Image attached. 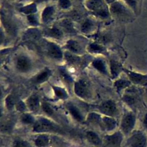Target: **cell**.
Here are the masks:
<instances>
[{"label":"cell","instance_id":"2e32d148","mask_svg":"<svg viewBox=\"0 0 147 147\" xmlns=\"http://www.w3.org/2000/svg\"><path fill=\"white\" fill-rule=\"evenodd\" d=\"M27 105L31 111H38L40 107V102L38 96L36 95H31L27 100Z\"/></svg>","mask_w":147,"mask_h":147},{"label":"cell","instance_id":"e575fe53","mask_svg":"<svg viewBox=\"0 0 147 147\" xmlns=\"http://www.w3.org/2000/svg\"><path fill=\"white\" fill-rule=\"evenodd\" d=\"M100 119V116L95 113H91L90 114L88 117V120L90 122L92 123H97L98 122Z\"/></svg>","mask_w":147,"mask_h":147},{"label":"cell","instance_id":"9a60e30c","mask_svg":"<svg viewBox=\"0 0 147 147\" xmlns=\"http://www.w3.org/2000/svg\"><path fill=\"white\" fill-rule=\"evenodd\" d=\"M51 71L47 68L44 69L39 74H38L36 76H34L33 79V82L34 83L39 84L42 83L48 79L51 75Z\"/></svg>","mask_w":147,"mask_h":147},{"label":"cell","instance_id":"60d3db41","mask_svg":"<svg viewBox=\"0 0 147 147\" xmlns=\"http://www.w3.org/2000/svg\"><path fill=\"white\" fill-rule=\"evenodd\" d=\"M124 100L126 102H127L129 104H133L135 102L134 98L130 95H126L124 97Z\"/></svg>","mask_w":147,"mask_h":147},{"label":"cell","instance_id":"8fae6325","mask_svg":"<svg viewBox=\"0 0 147 147\" xmlns=\"http://www.w3.org/2000/svg\"><path fill=\"white\" fill-rule=\"evenodd\" d=\"M122 141V135L119 133H115L106 137V141L108 145L112 146H119Z\"/></svg>","mask_w":147,"mask_h":147},{"label":"cell","instance_id":"484cf974","mask_svg":"<svg viewBox=\"0 0 147 147\" xmlns=\"http://www.w3.org/2000/svg\"><path fill=\"white\" fill-rule=\"evenodd\" d=\"M88 51L93 53H102L104 51L105 49L103 47L97 43H92L88 47Z\"/></svg>","mask_w":147,"mask_h":147},{"label":"cell","instance_id":"d6a6232c","mask_svg":"<svg viewBox=\"0 0 147 147\" xmlns=\"http://www.w3.org/2000/svg\"><path fill=\"white\" fill-rule=\"evenodd\" d=\"M59 5L63 9H67L71 7V3L70 0H59Z\"/></svg>","mask_w":147,"mask_h":147},{"label":"cell","instance_id":"4fadbf2b","mask_svg":"<svg viewBox=\"0 0 147 147\" xmlns=\"http://www.w3.org/2000/svg\"><path fill=\"white\" fill-rule=\"evenodd\" d=\"M66 47L71 52V53L74 54L80 55L83 52V49L80 44L76 41L70 40L67 41L66 44Z\"/></svg>","mask_w":147,"mask_h":147},{"label":"cell","instance_id":"7bdbcfd3","mask_svg":"<svg viewBox=\"0 0 147 147\" xmlns=\"http://www.w3.org/2000/svg\"><path fill=\"white\" fill-rule=\"evenodd\" d=\"M144 124L145 126L147 128V114L145 117V118H144Z\"/></svg>","mask_w":147,"mask_h":147},{"label":"cell","instance_id":"7a4b0ae2","mask_svg":"<svg viewBox=\"0 0 147 147\" xmlns=\"http://www.w3.org/2000/svg\"><path fill=\"white\" fill-rule=\"evenodd\" d=\"M75 94L83 99H87L91 96V92L88 83L84 80H79L74 85Z\"/></svg>","mask_w":147,"mask_h":147},{"label":"cell","instance_id":"5b68a950","mask_svg":"<svg viewBox=\"0 0 147 147\" xmlns=\"http://www.w3.org/2000/svg\"><path fill=\"white\" fill-rule=\"evenodd\" d=\"M53 129V125L46 119L37 121L33 126V130L36 132H45Z\"/></svg>","mask_w":147,"mask_h":147},{"label":"cell","instance_id":"1f68e13d","mask_svg":"<svg viewBox=\"0 0 147 147\" xmlns=\"http://www.w3.org/2000/svg\"><path fill=\"white\" fill-rule=\"evenodd\" d=\"M21 120L22 121V122H24V123L26 124H29V123H32L34 121V118L33 117L30 115V114H24L22 117H21Z\"/></svg>","mask_w":147,"mask_h":147},{"label":"cell","instance_id":"8d00e7d4","mask_svg":"<svg viewBox=\"0 0 147 147\" xmlns=\"http://www.w3.org/2000/svg\"><path fill=\"white\" fill-rule=\"evenodd\" d=\"M28 21L29 22V23H30L31 25H37L38 24L37 19V18L36 17V16L34 15V14L28 15Z\"/></svg>","mask_w":147,"mask_h":147},{"label":"cell","instance_id":"83f0119b","mask_svg":"<svg viewBox=\"0 0 147 147\" xmlns=\"http://www.w3.org/2000/svg\"><path fill=\"white\" fill-rule=\"evenodd\" d=\"M20 11L26 14H33L37 11V7L34 3H32L21 8Z\"/></svg>","mask_w":147,"mask_h":147},{"label":"cell","instance_id":"ba28073f","mask_svg":"<svg viewBox=\"0 0 147 147\" xmlns=\"http://www.w3.org/2000/svg\"><path fill=\"white\" fill-rule=\"evenodd\" d=\"M146 140L142 133H136L129 139V144L131 147H144Z\"/></svg>","mask_w":147,"mask_h":147},{"label":"cell","instance_id":"f35d334b","mask_svg":"<svg viewBox=\"0 0 147 147\" xmlns=\"http://www.w3.org/2000/svg\"><path fill=\"white\" fill-rule=\"evenodd\" d=\"M16 109L17 110H18L20 111H22L25 110L26 106L24 102H22V101H19L16 104Z\"/></svg>","mask_w":147,"mask_h":147},{"label":"cell","instance_id":"d6986e66","mask_svg":"<svg viewBox=\"0 0 147 147\" xmlns=\"http://www.w3.org/2000/svg\"><path fill=\"white\" fill-rule=\"evenodd\" d=\"M59 24L63 29L68 33H74L76 32L72 21L68 19L63 20L60 22Z\"/></svg>","mask_w":147,"mask_h":147},{"label":"cell","instance_id":"f1b7e54d","mask_svg":"<svg viewBox=\"0 0 147 147\" xmlns=\"http://www.w3.org/2000/svg\"><path fill=\"white\" fill-rule=\"evenodd\" d=\"M54 92L56 94V95L60 99H65L67 98V92H65V91L61 88V87H53Z\"/></svg>","mask_w":147,"mask_h":147},{"label":"cell","instance_id":"836d02e7","mask_svg":"<svg viewBox=\"0 0 147 147\" xmlns=\"http://www.w3.org/2000/svg\"><path fill=\"white\" fill-rule=\"evenodd\" d=\"M6 105L8 109L13 108L14 105V99L12 95H8L6 99Z\"/></svg>","mask_w":147,"mask_h":147},{"label":"cell","instance_id":"ac0fdd59","mask_svg":"<svg viewBox=\"0 0 147 147\" xmlns=\"http://www.w3.org/2000/svg\"><path fill=\"white\" fill-rule=\"evenodd\" d=\"M55 11V10L53 6L46 7L44 9V10L41 14L42 21L44 22H47L48 21H49L51 20V18L52 17V16H53Z\"/></svg>","mask_w":147,"mask_h":147},{"label":"cell","instance_id":"6da1fadb","mask_svg":"<svg viewBox=\"0 0 147 147\" xmlns=\"http://www.w3.org/2000/svg\"><path fill=\"white\" fill-rule=\"evenodd\" d=\"M86 6L100 18L106 19L109 17V10L102 0H87Z\"/></svg>","mask_w":147,"mask_h":147},{"label":"cell","instance_id":"b9f144b4","mask_svg":"<svg viewBox=\"0 0 147 147\" xmlns=\"http://www.w3.org/2000/svg\"><path fill=\"white\" fill-rule=\"evenodd\" d=\"M127 3L131 7H135L136 3V0H126Z\"/></svg>","mask_w":147,"mask_h":147},{"label":"cell","instance_id":"ffe728a7","mask_svg":"<svg viewBox=\"0 0 147 147\" xmlns=\"http://www.w3.org/2000/svg\"><path fill=\"white\" fill-rule=\"evenodd\" d=\"M92 66L99 72L104 75H107V71L105 62L101 59H96L92 61Z\"/></svg>","mask_w":147,"mask_h":147},{"label":"cell","instance_id":"7c38bea8","mask_svg":"<svg viewBox=\"0 0 147 147\" xmlns=\"http://www.w3.org/2000/svg\"><path fill=\"white\" fill-rule=\"evenodd\" d=\"M65 59L71 65L75 67H80L82 65L83 60L79 56L71 52H65L64 54Z\"/></svg>","mask_w":147,"mask_h":147},{"label":"cell","instance_id":"8992f818","mask_svg":"<svg viewBox=\"0 0 147 147\" xmlns=\"http://www.w3.org/2000/svg\"><path fill=\"white\" fill-rule=\"evenodd\" d=\"M16 68L21 72H28L31 68L30 60L25 56H19L16 61Z\"/></svg>","mask_w":147,"mask_h":147},{"label":"cell","instance_id":"cb8c5ba5","mask_svg":"<svg viewBox=\"0 0 147 147\" xmlns=\"http://www.w3.org/2000/svg\"><path fill=\"white\" fill-rule=\"evenodd\" d=\"M121 71V67L117 62L113 60H110V71L112 76L115 78L117 76Z\"/></svg>","mask_w":147,"mask_h":147},{"label":"cell","instance_id":"74e56055","mask_svg":"<svg viewBox=\"0 0 147 147\" xmlns=\"http://www.w3.org/2000/svg\"><path fill=\"white\" fill-rule=\"evenodd\" d=\"M14 147H29V146L26 142L18 140L14 142Z\"/></svg>","mask_w":147,"mask_h":147},{"label":"cell","instance_id":"5bb4252c","mask_svg":"<svg viewBox=\"0 0 147 147\" xmlns=\"http://www.w3.org/2000/svg\"><path fill=\"white\" fill-rule=\"evenodd\" d=\"M126 72L130 79L133 83L140 84H144L147 83V76H145L129 71H126Z\"/></svg>","mask_w":147,"mask_h":147},{"label":"cell","instance_id":"277c9868","mask_svg":"<svg viewBox=\"0 0 147 147\" xmlns=\"http://www.w3.org/2000/svg\"><path fill=\"white\" fill-rule=\"evenodd\" d=\"M100 111L108 116L114 115L117 112V109L115 103L111 100L104 102L100 106Z\"/></svg>","mask_w":147,"mask_h":147},{"label":"cell","instance_id":"ab89813d","mask_svg":"<svg viewBox=\"0 0 147 147\" xmlns=\"http://www.w3.org/2000/svg\"><path fill=\"white\" fill-rule=\"evenodd\" d=\"M71 16L73 20H76V21L78 20L79 21L81 18V15L78 11H72V13L71 14Z\"/></svg>","mask_w":147,"mask_h":147},{"label":"cell","instance_id":"30bf717a","mask_svg":"<svg viewBox=\"0 0 147 147\" xmlns=\"http://www.w3.org/2000/svg\"><path fill=\"white\" fill-rule=\"evenodd\" d=\"M1 21L3 27L7 33L10 35H15L16 33V28L14 23L5 16H1Z\"/></svg>","mask_w":147,"mask_h":147},{"label":"cell","instance_id":"e0dca14e","mask_svg":"<svg viewBox=\"0 0 147 147\" xmlns=\"http://www.w3.org/2000/svg\"><path fill=\"white\" fill-rule=\"evenodd\" d=\"M45 34L48 36L56 39H60L63 36L62 30L56 27H52L47 29L45 30Z\"/></svg>","mask_w":147,"mask_h":147},{"label":"cell","instance_id":"f546056e","mask_svg":"<svg viewBox=\"0 0 147 147\" xmlns=\"http://www.w3.org/2000/svg\"><path fill=\"white\" fill-rule=\"evenodd\" d=\"M129 84H130V82L129 81L126 80H122V79L117 80L114 83L115 87L118 90H120L124 88L127 87V86H129Z\"/></svg>","mask_w":147,"mask_h":147},{"label":"cell","instance_id":"d4e9b609","mask_svg":"<svg viewBox=\"0 0 147 147\" xmlns=\"http://www.w3.org/2000/svg\"><path fill=\"white\" fill-rule=\"evenodd\" d=\"M49 143V138L45 135H41L35 140V144L38 147H44Z\"/></svg>","mask_w":147,"mask_h":147},{"label":"cell","instance_id":"9c48e42d","mask_svg":"<svg viewBox=\"0 0 147 147\" xmlns=\"http://www.w3.org/2000/svg\"><path fill=\"white\" fill-rule=\"evenodd\" d=\"M135 123V117L132 114H127L123 118L122 121L121 127L122 130L127 133L131 130Z\"/></svg>","mask_w":147,"mask_h":147},{"label":"cell","instance_id":"52a82bcc","mask_svg":"<svg viewBox=\"0 0 147 147\" xmlns=\"http://www.w3.org/2000/svg\"><path fill=\"white\" fill-rule=\"evenodd\" d=\"M47 53L49 57L55 60H60L63 55L60 48L55 44L49 43L47 47Z\"/></svg>","mask_w":147,"mask_h":147},{"label":"cell","instance_id":"4316f807","mask_svg":"<svg viewBox=\"0 0 147 147\" xmlns=\"http://www.w3.org/2000/svg\"><path fill=\"white\" fill-rule=\"evenodd\" d=\"M68 110L72 117L78 121H81L83 119L82 115L79 110L74 106H69L68 107Z\"/></svg>","mask_w":147,"mask_h":147},{"label":"cell","instance_id":"d590c367","mask_svg":"<svg viewBox=\"0 0 147 147\" xmlns=\"http://www.w3.org/2000/svg\"><path fill=\"white\" fill-rule=\"evenodd\" d=\"M42 108L44 111L48 115H52L53 113L52 109L51 108L50 105L47 103H45V102L43 103L42 105Z\"/></svg>","mask_w":147,"mask_h":147},{"label":"cell","instance_id":"44dd1931","mask_svg":"<svg viewBox=\"0 0 147 147\" xmlns=\"http://www.w3.org/2000/svg\"><path fill=\"white\" fill-rule=\"evenodd\" d=\"M86 137L88 141L95 146H100L101 145V140L99 136L94 132L90 131L86 133Z\"/></svg>","mask_w":147,"mask_h":147},{"label":"cell","instance_id":"7402d4cb","mask_svg":"<svg viewBox=\"0 0 147 147\" xmlns=\"http://www.w3.org/2000/svg\"><path fill=\"white\" fill-rule=\"evenodd\" d=\"M94 24L90 20H86L84 21L81 26V30L84 33H88L94 30Z\"/></svg>","mask_w":147,"mask_h":147},{"label":"cell","instance_id":"3957f363","mask_svg":"<svg viewBox=\"0 0 147 147\" xmlns=\"http://www.w3.org/2000/svg\"><path fill=\"white\" fill-rule=\"evenodd\" d=\"M110 10L114 16L118 18H123L127 16L125 7L118 2H114L110 6Z\"/></svg>","mask_w":147,"mask_h":147},{"label":"cell","instance_id":"4dcf8cb0","mask_svg":"<svg viewBox=\"0 0 147 147\" xmlns=\"http://www.w3.org/2000/svg\"><path fill=\"white\" fill-rule=\"evenodd\" d=\"M60 75L61 79L67 84H71L72 82V78L68 74L64 69H60Z\"/></svg>","mask_w":147,"mask_h":147},{"label":"cell","instance_id":"f6af8a7d","mask_svg":"<svg viewBox=\"0 0 147 147\" xmlns=\"http://www.w3.org/2000/svg\"><path fill=\"white\" fill-rule=\"evenodd\" d=\"M146 92H147V88H146Z\"/></svg>","mask_w":147,"mask_h":147},{"label":"cell","instance_id":"603a6c76","mask_svg":"<svg viewBox=\"0 0 147 147\" xmlns=\"http://www.w3.org/2000/svg\"><path fill=\"white\" fill-rule=\"evenodd\" d=\"M105 127L107 130H111L115 127L116 121L112 118L109 117H105L102 120Z\"/></svg>","mask_w":147,"mask_h":147},{"label":"cell","instance_id":"ee69618b","mask_svg":"<svg viewBox=\"0 0 147 147\" xmlns=\"http://www.w3.org/2000/svg\"><path fill=\"white\" fill-rule=\"evenodd\" d=\"M105 1L107 3H113L114 0H105Z\"/></svg>","mask_w":147,"mask_h":147}]
</instances>
